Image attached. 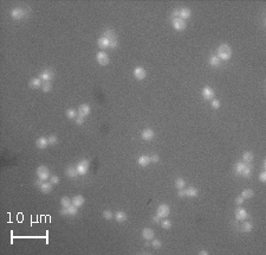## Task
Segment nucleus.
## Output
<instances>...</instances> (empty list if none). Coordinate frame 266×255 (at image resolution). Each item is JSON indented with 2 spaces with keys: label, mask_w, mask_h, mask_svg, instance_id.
<instances>
[{
  "label": "nucleus",
  "mask_w": 266,
  "mask_h": 255,
  "mask_svg": "<svg viewBox=\"0 0 266 255\" xmlns=\"http://www.w3.org/2000/svg\"><path fill=\"white\" fill-rule=\"evenodd\" d=\"M217 56L220 61H228L232 57V49L228 44H221L217 50Z\"/></svg>",
  "instance_id": "obj_1"
},
{
  "label": "nucleus",
  "mask_w": 266,
  "mask_h": 255,
  "mask_svg": "<svg viewBox=\"0 0 266 255\" xmlns=\"http://www.w3.org/2000/svg\"><path fill=\"white\" fill-rule=\"evenodd\" d=\"M103 36L105 37V38H108L110 40V49H115L117 47V36H116L115 31H112V30H105L104 33H103Z\"/></svg>",
  "instance_id": "obj_2"
},
{
  "label": "nucleus",
  "mask_w": 266,
  "mask_h": 255,
  "mask_svg": "<svg viewBox=\"0 0 266 255\" xmlns=\"http://www.w3.org/2000/svg\"><path fill=\"white\" fill-rule=\"evenodd\" d=\"M37 177L39 178V179H42L43 182H46L48 179H50V171L46 166H39L38 169H37Z\"/></svg>",
  "instance_id": "obj_3"
},
{
  "label": "nucleus",
  "mask_w": 266,
  "mask_h": 255,
  "mask_svg": "<svg viewBox=\"0 0 266 255\" xmlns=\"http://www.w3.org/2000/svg\"><path fill=\"white\" fill-rule=\"evenodd\" d=\"M170 214V208L167 204H160L156 209V215L161 219H167Z\"/></svg>",
  "instance_id": "obj_4"
},
{
  "label": "nucleus",
  "mask_w": 266,
  "mask_h": 255,
  "mask_svg": "<svg viewBox=\"0 0 266 255\" xmlns=\"http://www.w3.org/2000/svg\"><path fill=\"white\" fill-rule=\"evenodd\" d=\"M96 61L98 62L99 65H108L109 64V56L104 51H99L96 53Z\"/></svg>",
  "instance_id": "obj_5"
},
{
  "label": "nucleus",
  "mask_w": 266,
  "mask_h": 255,
  "mask_svg": "<svg viewBox=\"0 0 266 255\" xmlns=\"http://www.w3.org/2000/svg\"><path fill=\"white\" fill-rule=\"evenodd\" d=\"M89 166H90V163H89V160H86V159H83V160H81L78 164H77V171H78V173L82 176V174H85L88 171H89Z\"/></svg>",
  "instance_id": "obj_6"
},
{
  "label": "nucleus",
  "mask_w": 266,
  "mask_h": 255,
  "mask_svg": "<svg viewBox=\"0 0 266 255\" xmlns=\"http://www.w3.org/2000/svg\"><path fill=\"white\" fill-rule=\"evenodd\" d=\"M27 16V11L25 9H20V7H15L11 11V17L13 19H23L24 17Z\"/></svg>",
  "instance_id": "obj_7"
},
{
  "label": "nucleus",
  "mask_w": 266,
  "mask_h": 255,
  "mask_svg": "<svg viewBox=\"0 0 266 255\" xmlns=\"http://www.w3.org/2000/svg\"><path fill=\"white\" fill-rule=\"evenodd\" d=\"M171 25H173V27L175 29V30H178V31H183L185 29H186V20H183L181 18H174L173 20H171Z\"/></svg>",
  "instance_id": "obj_8"
},
{
  "label": "nucleus",
  "mask_w": 266,
  "mask_h": 255,
  "mask_svg": "<svg viewBox=\"0 0 266 255\" xmlns=\"http://www.w3.org/2000/svg\"><path fill=\"white\" fill-rule=\"evenodd\" d=\"M53 76H55L53 71H52L51 69H46V70L42 71V74L39 75V78H40L43 82H50V81L53 78Z\"/></svg>",
  "instance_id": "obj_9"
},
{
  "label": "nucleus",
  "mask_w": 266,
  "mask_h": 255,
  "mask_svg": "<svg viewBox=\"0 0 266 255\" xmlns=\"http://www.w3.org/2000/svg\"><path fill=\"white\" fill-rule=\"evenodd\" d=\"M145 76H147V71H145L143 68L137 67V68L134 69V77H135L136 80L142 81V80H145Z\"/></svg>",
  "instance_id": "obj_10"
},
{
  "label": "nucleus",
  "mask_w": 266,
  "mask_h": 255,
  "mask_svg": "<svg viewBox=\"0 0 266 255\" xmlns=\"http://www.w3.org/2000/svg\"><path fill=\"white\" fill-rule=\"evenodd\" d=\"M201 95L205 100H213L214 98V90L211 87H205L201 90Z\"/></svg>",
  "instance_id": "obj_11"
},
{
  "label": "nucleus",
  "mask_w": 266,
  "mask_h": 255,
  "mask_svg": "<svg viewBox=\"0 0 266 255\" xmlns=\"http://www.w3.org/2000/svg\"><path fill=\"white\" fill-rule=\"evenodd\" d=\"M78 115L79 116H83V118H85V116H88L89 114H90V112H91V108H90V106L89 105H86V103H83V105H81L79 106V108H78Z\"/></svg>",
  "instance_id": "obj_12"
},
{
  "label": "nucleus",
  "mask_w": 266,
  "mask_h": 255,
  "mask_svg": "<svg viewBox=\"0 0 266 255\" xmlns=\"http://www.w3.org/2000/svg\"><path fill=\"white\" fill-rule=\"evenodd\" d=\"M247 216H248V214H247V211L244 208H238L235 210V219H237V221H245V219H247Z\"/></svg>",
  "instance_id": "obj_13"
},
{
  "label": "nucleus",
  "mask_w": 266,
  "mask_h": 255,
  "mask_svg": "<svg viewBox=\"0 0 266 255\" xmlns=\"http://www.w3.org/2000/svg\"><path fill=\"white\" fill-rule=\"evenodd\" d=\"M141 136H142L143 140L149 141V140H153V139H154L155 133H154L153 129H150V128H145V129H143V132H142V134H141Z\"/></svg>",
  "instance_id": "obj_14"
},
{
  "label": "nucleus",
  "mask_w": 266,
  "mask_h": 255,
  "mask_svg": "<svg viewBox=\"0 0 266 255\" xmlns=\"http://www.w3.org/2000/svg\"><path fill=\"white\" fill-rule=\"evenodd\" d=\"M154 236H155V233H154L153 229H150V228H145V229L142 230V237H143L145 240H147V241L153 240Z\"/></svg>",
  "instance_id": "obj_15"
},
{
  "label": "nucleus",
  "mask_w": 266,
  "mask_h": 255,
  "mask_svg": "<svg viewBox=\"0 0 266 255\" xmlns=\"http://www.w3.org/2000/svg\"><path fill=\"white\" fill-rule=\"evenodd\" d=\"M97 44L101 49H108L110 48V40L108 38H105L104 36L99 37L98 40H97Z\"/></svg>",
  "instance_id": "obj_16"
},
{
  "label": "nucleus",
  "mask_w": 266,
  "mask_h": 255,
  "mask_svg": "<svg viewBox=\"0 0 266 255\" xmlns=\"http://www.w3.org/2000/svg\"><path fill=\"white\" fill-rule=\"evenodd\" d=\"M191 16H192V12H191V10L187 9V7H182V9L179 10V18H181L183 20L191 18Z\"/></svg>",
  "instance_id": "obj_17"
},
{
  "label": "nucleus",
  "mask_w": 266,
  "mask_h": 255,
  "mask_svg": "<svg viewBox=\"0 0 266 255\" xmlns=\"http://www.w3.org/2000/svg\"><path fill=\"white\" fill-rule=\"evenodd\" d=\"M48 145V138H44V136H42V138H38L36 141V146L38 148H40V150H44V148H46Z\"/></svg>",
  "instance_id": "obj_18"
},
{
  "label": "nucleus",
  "mask_w": 266,
  "mask_h": 255,
  "mask_svg": "<svg viewBox=\"0 0 266 255\" xmlns=\"http://www.w3.org/2000/svg\"><path fill=\"white\" fill-rule=\"evenodd\" d=\"M28 85H30V88H32V89H39V88H42V85H43V81H42L39 77H38V78H32V80H30Z\"/></svg>",
  "instance_id": "obj_19"
},
{
  "label": "nucleus",
  "mask_w": 266,
  "mask_h": 255,
  "mask_svg": "<svg viewBox=\"0 0 266 255\" xmlns=\"http://www.w3.org/2000/svg\"><path fill=\"white\" fill-rule=\"evenodd\" d=\"M71 202H72L73 205H76V207L79 208L84 204L85 198L83 197V196H81V195H77V196H75L72 199H71Z\"/></svg>",
  "instance_id": "obj_20"
},
{
  "label": "nucleus",
  "mask_w": 266,
  "mask_h": 255,
  "mask_svg": "<svg viewBox=\"0 0 266 255\" xmlns=\"http://www.w3.org/2000/svg\"><path fill=\"white\" fill-rule=\"evenodd\" d=\"M52 186H53V184H51L50 182H43V184L39 186V189L43 194H50L52 191Z\"/></svg>",
  "instance_id": "obj_21"
},
{
  "label": "nucleus",
  "mask_w": 266,
  "mask_h": 255,
  "mask_svg": "<svg viewBox=\"0 0 266 255\" xmlns=\"http://www.w3.org/2000/svg\"><path fill=\"white\" fill-rule=\"evenodd\" d=\"M65 174H66L69 178H76V177H78V176H79L78 171H77V169H76L75 166H70V167H68V169H66V171H65Z\"/></svg>",
  "instance_id": "obj_22"
},
{
  "label": "nucleus",
  "mask_w": 266,
  "mask_h": 255,
  "mask_svg": "<svg viewBox=\"0 0 266 255\" xmlns=\"http://www.w3.org/2000/svg\"><path fill=\"white\" fill-rule=\"evenodd\" d=\"M114 217L116 219V222H118V223H123V222H125L127 221V214L124 212V211H117V212H115V215H114Z\"/></svg>",
  "instance_id": "obj_23"
},
{
  "label": "nucleus",
  "mask_w": 266,
  "mask_h": 255,
  "mask_svg": "<svg viewBox=\"0 0 266 255\" xmlns=\"http://www.w3.org/2000/svg\"><path fill=\"white\" fill-rule=\"evenodd\" d=\"M185 192H186V196H188V197H196L199 195V190L194 186H189L185 190Z\"/></svg>",
  "instance_id": "obj_24"
},
{
  "label": "nucleus",
  "mask_w": 266,
  "mask_h": 255,
  "mask_svg": "<svg viewBox=\"0 0 266 255\" xmlns=\"http://www.w3.org/2000/svg\"><path fill=\"white\" fill-rule=\"evenodd\" d=\"M151 160H150V157H148V156H141L138 160H137V163H138V165H141V166H148L149 165V163H150Z\"/></svg>",
  "instance_id": "obj_25"
},
{
  "label": "nucleus",
  "mask_w": 266,
  "mask_h": 255,
  "mask_svg": "<svg viewBox=\"0 0 266 255\" xmlns=\"http://www.w3.org/2000/svg\"><path fill=\"white\" fill-rule=\"evenodd\" d=\"M220 64H221V61H220V58H219L217 55L211 56V58H209V65L217 68V67H220Z\"/></svg>",
  "instance_id": "obj_26"
},
{
  "label": "nucleus",
  "mask_w": 266,
  "mask_h": 255,
  "mask_svg": "<svg viewBox=\"0 0 266 255\" xmlns=\"http://www.w3.org/2000/svg\"><path fill=\"white\" fill-rule=\"evenodd\" d=\"M253 196H254V191L252 189H245V190H242L241 197L244 199H250V198H252Z\"/></svg>",
  "instance_id": "obj_27"
},
{
  "label": "nucleus",
  "mask_w": 266,
  "mask_h": 255,
  "mask_svg": "<svg viewBox=\"0 0 266 255\" xmlns=\"http://www.w3.org/2000/svg\"><path fill=\"white\" fill-rule=\"evenodd\" d=\"M246 163H244V161H239V163H237L235 164V167H234V170L237 173H239V174H241L242 171L245 170V167H246Z\"/></svg>",
  "instance_id": "obj_28"
},
{
  "label": "nucleus",
  "mask_w": 266,
  "mask_h": 255,
  "mask_svg": "<svg viewBox=\"0 0 266 255\" xmlns=\"http://www.w3.org/2000/svg\"><path fill=\"white\" fill-rule=\"evenodd\" d=\"M252 160H253V154H252V152H245V153L242 154V161H244V163L250 164Z\"/></svg>",
  "instance_id": "obj_29"
},
{
  "label": "nucleus",
  "mask_w": 266,
  "mask_h": 255,
  "mask_svg": "<svg viewBox=\"0 0 266 255\" xmlns=\"http://www.w3.org/2000/svg\"><path fill=\"white\" fill-rule=\"evenodd\" d=\"M253 229V226H252V223L251 222H244L241 226V230L244 233H250V231H252Z\"/></svg>",
  "instance_id": "obj_30"
},
{
  "label": "nucleus",
  "mask_w": 266,
  "mask_h": 255,
  "mask_svg": "<svg viewBox=\"0 0 266 255\" xmlns=\"http://www.w3.org/2000/svg\"><path fill=\"white\" fill-rule=\"evenodd\" d=\"M160 224H161V227H162L163 229H170V228H171V221H169V219H161Z\"/></svg>",
  "instance_id": "obj_31"
},
{
  "label": "nucleus",
  "mask_w": 266,
  "mask_h": 255,
  "mask_svg": "<svg viewBox=\"0 0 266 255\" xmlns=\"http://www.w3.org/2000/svg\"><path fill=\"white\" fill-rule=\"evenodd\" d=\"M61 204H62V208H69L72 204V202H71V199H70L69 197H62Z\"/></svg>",
  "instance_id": "obj_32"
},
{
  "label": "nucleus",
  "mask_w": 266,
  "mask_h": 255,
  "mask_svg": "<svg viewBox=\"0 0 266 255\" xmlns=\"http://www.w3.org/2000/svg\"><path fill=\"white\" fill-rule=\"evenodd\" d=\"M186 185V182H185V179L183 178H178L176 181H175V186H176V189L178 190H181V189H183V186Z\"/></svg>",
  "instance_id": "obj_33"
},
{
  "label": "nucleus",
  "mask_w": 266,
  "mask_h": 255,
  "mask_svg": "<svg viewBox=\"0 0 266 255\" xmlns=\"http://www.w3.org/2000/svg\"><path fill=\"white\" fill-rule=\"evenodd\" d=\"M68 211H69V216H76L78 214V207L71 204L70 207L68 208Z\"/></svg>",
  "instance_id": "obj_34"
},
{
  "label": "nucleus",
  "mask_w": 266,
  "mask_h": 255,
  "mask_svg": "<svg viewBox=\"0 0 266 255\" xmlns=\"http://www.w3.org/2000/svg\"><path fill=\"white\" fill-rule=\"evenodd\" d=\"M77 114H78V112L76 109L66 110V116H68V119H76V118H77Z\"/></svg>",
  "instance_id": "obj_35"
},
{
  "label": "nucleus",
  "mask_w": 266,
  "mask_h": 255,
  "mask_svg": "<svg viewBox=\"0 0 266 255\" xmlns=\"http://www.w3.org/2000/svg\"><path fill=\"white\" fill-rule=\"evenodd\" d=\"M251 172H252V167H251V165H248V164H247V165H246V167H245V170L242 171L241 174L244 176V177L248 178V177L251 176Z\"/></svg>",
  "instance_id": "obj_36"
},
{
  "label": "nucleus",
  "mask_w": 266,
  "mask_h": 255,
  "mask_svg": "<svg viewBox=\"0 0 266 255\" xmlns=\"http://www.w3.org/2000/svg\"><path fill=\"white\" fill-rule=\"evenodd\" d=\"M42 89H43V91H44V93H48V91H51V89H52V84H51V82H43Z\"/></svg>",
  "instance_id": "obj_37"
},
{
  "label": "nucleus",
  "mask_w": 266,
  "mask_h": 255,
  "mask_svg": "<svg viewBox=\"0 0 266 255\" xmlns=\"http://www.w3.org/2000/svg\"><path fill=\"white\" fill-rule=\"evenodd\" d=\"M103 217L105 219H114V212L110 210H104L103 211Z\"/></svg>",
  "instance_id": "obj_38"
},
{
  "label": "nucleus",
  "mask_w": 266,
  "mask_h": 255,
  "mask_svg": "<svg viewBox=\"0 0 266 255\" xmlns=\"http://www.w3.org/2000/svg\"><path fill=\"white\" fill-rule=\"evenodd\" d=\"M48 145H56V144L58 143V138H57L56 135H50L48 138Z\"/></svg>",
  "instance_id": "obj_39"
},
{
  "label": "nucleus",
  "mask_w": 266,
  "mask_h": 255,
  "mask_svg": "<svg viewBox=\"0 0 266 255\" xmlns=\"http://www.w3.org/2000/svg\"><path fill=\"white\" fill-rule=\"evenodd\" d=\"M151 241H153V242H151V246H153V248H155V249H160V248L162 247V242H161L160 240L153 239Z\"/></svg>",
  "instance_id": "obj_40"
},
{
  "label": "nucleus",
  "mask_w": 266,
  "mask_h": 255,
  "mask_svg": "<svg viewBox=\"0 0 266 255\" xmlns=\"http://www.w3.org/2000/svg\"><path fill=\"white\" fill-rule=\"evenodd\" d=\"M59 182H61V179H59L58 176H51V177H50V183H51V184L56 185V184H58Z\"/></svg>",
  "instance_id": "obj_41"
},
{
  "label": "nucleus",
  "mask_w": 266,
  "mask_h": 255,
  "mask_svg": "<svg viewBox=\"0 0 266 255\" xmlns=\"http://www.w3.org/2000/svg\"><path fill=\"white\" fill-rule=\"evenodd\" d=\"M220 106H221V103H220V101L219 100H212V107L214 108V109H219L220 108Z\"/></svg>",
  "instance_id": "obj_42"
},
{
  "label": "nucleus",
  "mask_w": 266,
  "mask_h": 255,
  "mask_svg": "<svg viewBox=\"0 0 266 255\" xmlns=\"http://www.w3.org/2000/svg\"><path fill=\"white\" fill-rule=\"evenodd\" d=\"M75 121H76V123H77L78 126H81V125H83V123H84V118H83V116H79V115H78V116H77V118L75 119Z\"/></svg>",
  "instance_id": "obj_43"
},
{
  "label": "nucleus",
  "mask_w": 266,
  "mask_h": 255,
  "mask_svg": "<svg viewBox=\"0 0 266 255\" xmlns=\"http://www.w3.org/2000/svg\"><path fill=\"white\" fill-rule=\"evenodd\" d=\"M259 181L261 183H265L266 182V172L264 171V172H261L260 174H259Z\"/></svg>",
  "instance_id": "obj_44"
},
{
  "label": "nucleus",
  "mask_w": 266,
  "mask_h": 255,
  "mask_svg": "<svg viewBox=\"0 0 266 255\" xmlns=\"http://www.w3.org/2000/svg\"><path fill=\"white\" fill-rule=\"evenodd\" d=\"M59 214H61L62 216H66V215H69V211H68V208H62L61 210H59Z\"/></svg>",
  "instance_id": "obj_45"
},
{
  "label": "nucleus",
  "mask_w": 266,
  "mask_h": 255,
  "mask_svg": "<svg viewBox=\"0 0 266 255\" xmlns=\"http://www.w3.org/2000/svg\"><path fill=\"white\" fill-rule=\"evenodd\" d=\"M244 201H245V199H244V198H242L241 196H238V197H237V198H235V203H237V204H238V205H241L242 203H244Z\"/></svg>",
  "instance_id": "obj_46"
},
{
  "label": "nucleus",
  "mask_w": 266,
  "mask_h": 255,
  "mask_svg": "<svg viewBox=\"0 0 266 255\" xmlns=\"http://www.w3.org/2000/svg\"><path fill=\"white\" fill-rule=\"evenodd\" d=\"M150 160H151L153 163H158V160H160V157H158L157 154H153V156L150 157Z\"/></svg>",
  "instance_id": "obj_47"
},
{
  "label": "nucleus",
  "mask_w": 266,
  "mask_h": 255,
  "mask_svg": "<svg viewBox=\"0 0 266 255\" xmlns=\"http://www.w3.org/2000/svg\"><path fill=\"white\" fill-rule=\"evenodd\" d=\"M151 221H153V222H154V223H156V224H158V223H160V222H161V217H158V216H153V217H151Z\"/></svg>",
  "instance_id": "obj_48"
},
{
  "label": "nucleus",
  "mask_w": 266,
  "mask_h": 255,
  "mask_svg": "<svg viewBox=\"0 0 266 255\" xmlns=\"http://www.w3.org/2000/svg\"><path fill=\"white\" fill-rule=\"evenodd\" d=\"M178 195H179V197H185V196H186V192H185V190H183V189H181V190H179Z\"/></svg>",
  "instance_id": "obj_49"
},
{
  "label": "nucleus",
  "mask_w": 266,
  "mask_h": 255,
  "mask_svg": "<svg viewBox=\"0 0 266 255\" xmlns=\"http://www.w3.org/2000/svg\"><path fill=\"white\" fill-rule=\"evenodd\" d=\"M199 254H201V255H207L208 253L206 252V250H201V252H199Z\"/></svg>",
  "instance_id": "obj_50"
}]
</instances>
